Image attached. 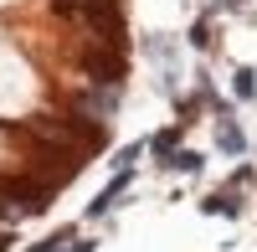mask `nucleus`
I'll use <instances>...</instances> for the list:
<instances>
[{"label":"nucleus","mask_w":257,"mask_h":252,"mask_svg":"<svg viewBox=\"0 0 257 252\" xmlns=\"http://www.w3.org/2000/svg\"><path fill=\"white\" fill-rule=\"evenodd\" d=\"M77 108H82V118H113V108H118V82H93V88H82L77 93Z\"/></svg>","instance_id":"f257e3e1"},{"label":"nucleus","mask_w":257,"mask_h":252,"mask_svg":"<svg viewBox=\"0 0 257 252\" xmlns=\"http://www.w3.org/2000/svg\"><path fill=\"white\" fill-rule=\"evenodd\" d=\"M128 180H134V170H113V180L98 191V201H88V221H98V216H108V211H113L118 196L128 191Z\"/></svg>","instance_id":"f03ea898"},{"label":"nucleus","mask_w":257,"mask_h":252,"mask_svg":"<svg viewBox=\"0 0 257 252\" xmlns=\"http://www.w3.org/2000/svg\"><path fill=\"white\" fill-rule=\"evenodd\" d=\"M216 144H221V155H247V134H242V123H237V113H226V118H216Z\"/></svg>","instance_id":"7ed1b4c3"},{"label":"nucleus","mask_w":257,"mask_h":252,"mask_svg":"<svg viewBox=\"0 0 257 252\" xmlns=\"http://www.w3.org/2000/svg\"><path fill=\"white\" fill-rule=\"evenodd\" d=\"M180 129H185V123H165V129H160L155 139H149V155H155L160 165H165L170 155H175V150H180Z\"/></svg>","instance_id":"20e7f679"},{"label":"nucleus","mask_w":257,"mask_h":252,"mask_svg":"<svg viewBox=\"0 0 257 252\" xmlns=\"http://www.w3.org/2000/svg\"><path fill=\"white\" fill-rule=\"evenodd\" d=\"M201 211L206 216H242V201H237V191H211L201 201Z\"/></svg>","instance_id":"39448f33"},{"label":"nucleus","mask_w":257,"mask_h":252,"mask_svg":"<svg viewBox=\"0 0 257 252\" xmlns=\"http://www.w3.org/2000/svg\"><path fill=\"white\" fill-rule=\"evenodd\" d=\"M231 93H237L242 103H252V98H257V67H247V62H242V67L231 72Z\"/></svg>","instance_id":"423d86ee"},{"label":"nucleus","mask_w":257,"mask_h":252,"mask_svg":"<svg viewBox=\"0 0 257 252\" xmlns=\"http://www.w3.org/2000/svg\"><path fill=\"white\" fill-rule=\"evenodd\" d=\"M165 170H180V175H201V170H206V160H201L196 150H175V155L165 160Z\"/></svg>","instance_id":"0eeeda50"},{"label":"nucleus","mask_w":257,"mask_h":252,"mask_svg":"<svg viewBox=\"0 0 257 252\" xmlns=\"http://www.w3.org/2000/svg\"><path fill=\"white\" fill-rule=\"evenodd\" d=\"M72 242H77V226H57V232H52L47 242H36L31 252H67Z\"/></svg>","instance_id":"6e6552de"},{"label":"nucleus","mask_w":257,"mask_h":252,"mask_svg":"<svg viewBox=\"0 0 257 252\" xmlns=\"http://www.w3.org/2000/svg\"><path fill=\"white\" fill-rule=\"evenodd\" d=\"M144 150H149L144 139H134V144H123V150H118V160H113V170H134V165L144 160Z\"/></svg>","instance_id":"1a4fd4ad"},{"label":"nucleus","mask_w":257,"mask_h":252,"mask_svg":"<svg viewBox=\"0 0 257 252\" xmlns=\"http://www.w3.org/2000/svg\"><path fill=\"white\" fill-rule=\"evenodd\" d=\"M190 47H196V52H211V16H201L196 26H190Z\"/></svg>","instance_id":"9d476101"},{"label":"nucleus","mask_w":257,"mask_h":252,"mask_svg":"<svg viewBox=\"0 0 257 252\" xmlns=\"http://www.w3.org/2000/svg\"><path fill=\"white\" fill-rule=\"evenodd\" d=\"M252 180H257V170H252V165H242V170L231 175V185H252Z\"/></svg>","instance_id":"9b49d317"},{"label":"nucleus","mask_w":257,"mask_h":252,"mask_svg":"<svg viewBox=\"0 0 257 252\" xmlns=\"http://www.w3.org/2000/svg\"><path fill=\"white\" fill-rule=\"evenodd\" d=\"M93 247H98V242H72L67 252H93Z\"/></svg>","instance_id":"f8f14e48"},{"label":"nucleus","mask_w":257,"mask_h":252,"mask_svg":"<svg viewBox=\"0 0 257 252\" xmlns=\"http://www.w3.org/2000/svg\"><path fill=\"white\" fill-rule=\"evenodd\" d=\"M11 247V232H6V226H0V252H6Z\"/></svg>","instance_id":"ddd939ff"}]
</instances>
